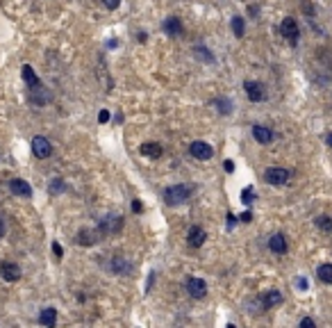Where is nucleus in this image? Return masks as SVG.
Segmentation results:
<instances>
[{
    "label": "nucleus",
    "mask_w": 332,
    "mask_h": 328,
    "mask_svg": "<svg viewBox=\"0 0 332 328\" xmlns=\"http://www.w3.org/2000/svg\"><path fill=\"white\" fill-rule=\"evenodd\" d=\"M264 180H266L268 185H287L289 171L282 169V167H271V169H266V173H264Z\"/></svg>",
    "instance_id": "39448f33"
},
{
    "label": "nucleus",
    "mask_w": 332,
    "mask_h": 328,
    "mask_svg": "<svg viewBox=\"0 0 332 328\" xmlns=\"http://www.w3.org/2000/svg\"><path fill=\"white\" fill-rule=\"evenodd\" d=\"M32 153H34V157H39V160H46V157L53 155V144L39 135V137L32 139Z\"/></svg>",
    "instance_id": "7ed1b4c3"
},
{
    "label": "nucleus",
    "mask_w": 332,
    "mask_h": 328,
    "mask_svg": "<svg viewBox=\"0 0 332 328\" xmlns=\"http://www.w3.org/2000/svg\"><path fill=\"white\" fill-rule=\"evenodd\" d=\"M162 28H164V32L168 36H180V35H182V23H180L178 16H168L164 21V25H162Z\"/></svg>",
    "instance_id": "4468645a"
},
{
    "label": "nucleus",
    "mask_w": 332,
    "mask_h": 328,
    "mask_svg": "<svg viewBox=\"0 0 332 328\" xmlns=\"http://www.w3.org/2000/svg\"><path fill=\"white\" fill-rule=\"evenodd\" d=\"M187 292L194 298H202L207 294V283L202 281V278H189L187 281Z\"/></svg>",
    "instance_id": "0eeeda50"
},
{
    "label": "nucleus",
    "mask_w": 332,
    "mask_h": 328,
    "mask_svg": "<svg viewBox=\"0 0 332 328\" xmlns=\"http://www.w3.org/2000/svg\"><path fill=\"white\" fill-rule=\"evenodd\" d=\"M5 235V223H2V219H0V237Z\"/></svg>",
    "instance_id": "473e14b6"
},
{
    "label": "nucleus",
    "mask_w": 332,
    "mask_h": 328,
    "mask_svg": "<svg viewBox=\"0 0 332 328\" xmlns=\"http://www.w3.org/2000/svg\"><path fill=\"white\" fill-rule=\"evenodd\" d=\"M66 189V185H64V180H60V178H55L53 182H50V191L53 194H60V191H64Z\"/></svg>",
    "instance_id": "393cba45"
},
{
    "label": "nucleus",
    "mask_w": 332,
    "mask_h": 328,
    "mask_svg": "<svg viewBox=\"0 0 332 328\" xmlns=\"http://www.w3.org/2000/svg\"><path fill=\"white\" fill-rule=\"evenodd\" d=\"M268 249L275 253V255H285L287 253V239L282 233H275L271 235V239H268Z\"/></svg>",
    "instance_id": "ddd939ff"
},
{
    "label": "nucleus",
    "mask_w": 332,
    "mask_h": 328,
    "mask_svg": "<svg viewBox=\"0 0 332 328\" xmlns=\"http://www.w3.org/2000/svg\"><path fill=\"white\" fill-rule=\"evenodd\" d=\"M241 201L246 205H250L253 203V201H255V194H253V187H246V189L241 191Z\"/></svg>",
    "instance_id": "b1692460"
},
{
    "label": "nucleus",
    "mask_w": 332,
    "mask_h": 328,
    "mask_svg": "<svg viewBox=\"0 0 332 328\" xmlns=\"http://www.w3.org/2000/svg\"><path fill=\"white\" fill-rule=\"evenodd\" d=\"M282 303V294L278 292V290H271V292L264 296V308H273V305Z\"/></svg>",
    "instance_id": "aec40b11"
},
{
    "label": "nucleus",
    "mask_w": 332,
    "mask_h": 328,
    "mask_svg": "<svg viewBox=\"0 0 332 328\" xmlns=\"http://www.w3.org/2000/svg\"><path fill=\"white\" fill-rule=\"evenodd\" d=\"M300 326H305V328H309V326H314V319H309V317H305L300 322Z\"/></svg>",
    "instance_id": "c756f323"
},
{
    "label": "nucleus",
    "mask_w": 332,
    "mask_h": 328,
    "mask_svg": "<svg viewBox=\"0 0 332 328\" xmlns=\"http://www.w3.org/2000/svg\"><path fill=\"white\" fill-rule=\"evenodd\" d=\"M189 196H191V187L187 185H173L164 191V201L168 205H182L189 201Z\"/></svg>",
    "instance_id": "f257e3e1"
},
{
    "label": "nucleus",
    "mask_w": 332,
    "mask_h": 328,
    "mask_svg": "<svg viewBox=\"0 0 332 328\" xmlns=\"http://www.w3.org/2000/svg\"><path fill=\"white\" fill-rule=\"evenodd\" d=\"M187 239H189V246H194V249H200V246L205 244V239H207V233H205L200 226H191Z\"/></svg>",
    "instance_id": "9b49d317"
},
{
    "label": "nucleus",
    "mask_w": 332,
    "mask_h": 328,
    "mask_svg": "<svg viewBox=\"0 0 332 328\" xmlns=\"http://www.w3.org/2000/svg\"><path fill=\"white\" fill-rule=\"evenodd\" d=\"M189 153L196 157V160H209V157L214 155V148L207 142H200V139H198V142L189 144Z\"/></svg>",
    "instance_id": "423d86ee"
},
{
    "label": "nucleus",
    "mask_w": 332,
    "mask_h": 328,
    "mask_svg": "<svg viewBox=\"0 0 332 328\" xmlns=\"http://www.w3.org/2000/svg\"><path fill=\"white\" fill-rule=\"evenodd\" d=\"M112 269L116 271V274H123V276H128L132 271V264L125 260L123 255H114L112 257Z\"/></svg>",
    "instance_id": "f3484780"
},
{
    "label": "nucleus",
    "mask_w": 332,
    "mask_h": 328,
    "mask_svg": "<svg viewBox=\"0 0 332 328\" xmlns=\"http://www.w3.org/2000/svg\"><path fill=\"white\" fill-rule=\"evenodd\" d=\"M316 276H319L323 283L332 285V264H321V267L316 269Z\"/></svg>",
    "instance_id": "412c9836"
},
{
    "label": "nucleus",
    "mask_w": 332,
    "mask_h": 328,
    "mask_svg": "<svg viewBox=\"0 0 332 328\" xmlns=\"http://www.w3.org/2000/svg\"><path fill=\"white\" fill-rule=\"evenodd\" d=\"M316 226H319L321 230L330 233V230H332V219H330V217H326V215H323V217H316Z\"/></svg>",
    "instance_id": "5701e85b"
},
{
    "label": "nucleus",
    "mask_w": 332,
    "mask_h": 328,
    "mask_svg": "<svg viewBox=\"0 0 332 328\" xmlns=\"http://www.w3.org/2000/svg\"><path fill=\"white\" fill-rule=\"evenodd\" d=\"M141 203H139V201H136V198H134V201H132V212H141Z\"/></svg>",
    "instance_id": "7c9ffc66"
},
{
    "label": "nucleus",
    "mask_w": 332,
    "mask_h": 328,
    "mask_svg": "<svg viewBox=\"0 0 332 328\" xmlns=\"http://www.w3.org/2000/svg\"><path fill=\"white\" fill-rule=\"evenodd\" d=\"M0 276H2L7 283H16L18 278H21V269L14 262H0Z\"/></svg>",
    "instance_id": "9d476101"
},
{
    "label": "nucleus",
    "mask_w": 332,
    "mask_h": 328,
    "mask_svg": "<svg viewBox=\"0 0 332 328\" xmlns=\"http://www.w3.org/2000/svg\"><path fill=\"white\" fill-rule=\"evenodd\" d=\"M102 5H105L107 9H116V7L121 5V0H102Z\"/></svg>",
    "instance_id": "a878e982"
},
{
    "label": "nucleus",
    "mask_w": 332,
    "mask_h": 328,
    "mask_svg": "<svg viewBox=\"0 0 332 328\" xmlns=\"http://www.w3.org/2000/svg\"><path fill=\"white\" fill-rule=\"evenodd\" d=\"M9 189H12V194H16V196H23V198H30V196H32L30 182H25L23 178L9 180Z\"/></svg>",
    "instance_id": "1a4fd4ad"
},
{
    "label": "nucleus",
    "mask_w": 332,
    "mask_h": 328,
    "mask_svg": "<svg viewBox=\"0 0 332 328\" xmlns=\"http://www.w3.org/2000/svg\"><path fill=\"white\" fill-rule=\"evenodd\" d=\"M243 91L248 94V98L253 103H262L264 98H266V89H264V84L255 82V80H246V82H243Z\"/></svg>",
    "instance_id": "20e7f679"
},
{
    "label": "nucleus",
    "mask_w": 332,
    "mask_h": 328,
    "mask_svg": "<svg viewBox=\"0 0 332 328\" xmlns=\"http://www.w3.org/2000/svg\"><path fill=\"white\" fill-rule=\"evenodd\" d=\"M328 144H330V146H332V135H328Z\"/></svg>",
    "instance_id": "72a5a7b5"
},
{
    "label": "nucleus",
    "mask_w": 332,
    "mask_h": 328,
    "mask_svg": "<svg viewBox=\"0 0 332 328\" xmlns=\"http://www.w3.org/2000/svg\"><path fill=\"white\" fill-rule=\"evenodd\" d=\"M232 32H234V36H239V39L243 36V32H246V23H243L241 16H234V18H232Z\"/></svg>",
    "instance_id": "4be33fe9"
},
{
    "label": "nucleus",
    "mask_w": 332,
    "mask_h": 328,
    "mask_svg": "<svg viewBox=\"0 0 332 328\" xmlns=\"http://www.w3.org/2000/svg\"><path fill=\"white\" fill-rule=\"evenodd\" d=\"M162 153H164V148H162L157 142H146V144H141V155L150 157V160H160Z\"/></svg>",
    "instance_id": "2eb2a0df"
},
{
    "label": "nucleus",
    "mask_w": 332,
    "mask_h": 328,
    "mask_svg": "<svg viewBox=\"0 0 332 328\" xmlns=\"http://www.w3.org/2000/svg\"><path fill=\"white\" fill-rule=\"evenodd\" d=\"M98 119H100V123H107V121H109V112H107V109H100Z\"/></svg>",
    "instance_id": "cd10ccee"
},
{
    "label": "nucleus",
    "mask_w": 332,
    "mask_h": 328,
    "mask_svg": "<svg viewBox=\"0 0 332 328\" xmlns=\"http://www.w3.org/2000/svg\"><path fill=\"white\" fill-rule=\"evenodd\" d=\"M57 322V310L55 308H43L41 315H39V324L41 326H55Z\"/></svg>",
    "instance_id": "a211bd4d"
},
{
    "label": "nucleus",
    "mask_w": 332,
    "mask_h": 328,
    "mask_svg": "<svg viewBox=\"0 0 332 328\" xmlns=\"http://www.w3.org/2000/svg\"><path fill=\"white\" fill-rule=\"evenodd\" d=\"M100 239V233H98V228L96 230H91V228H82L80 233H77V237H75V242L80 246H94L96 242Z\"/></svg>",
    "instance_id": "6e6552de"
},
{
    "label": "nucleus",
    "mask_w": 332,
    "mask_h": 328,
    "mask_svg": "<svg viewBox=\"0 0 332 328\" xmlns=\"http://www.w3.org/2000/svg\"><path fill=\"white\" fill-rule=\"evenodd\" d=\"M23 80L28 82V87H30V89H32V87H36V84H41V80L36 78L34 69H32L30 64H25V66H23Z\"/></svg>",
    "instance_id": "6ab92c4d"
},
{
    "label": "nucleus",
    "mask_w": 332,
    "mask_h": 328,
    "mask_svg": "<svg viewBox=\"0 0 332 328\" xmlns=\"http://www.w3.org/2000/svg\"><path fill=\"white\" fill-rule=\"evenodd\" d=\"M241 221H243V223H248V221H253V215H250V212H243V215H241Z\"/></svg>",
    "instance_id": "2f4dec72"
},
{
    "label": "nucleus",
    "mask_w": 332,
    "mask_h": 328,
    "mask_svg": "<svg viewBox=\"0 0 332 328\" xmlns=\"http://www.w3.org/2000/svg\"><path fill=\"white\" fill-rule=\"evenodd\" d=\"M53 253H55L57 257H62V255H64V249H62V244H60V242H53Z\"/></svg>",
    "instance_id": "bb28decb"
},
{
    "label": "nucleus",
    "mask_w": 332,
    "mask_h": 328,
    "mask_svg": "<svg viewBox=\"0 0 332 328\" xmlns=\"http://www.w3.org/2000/svg\"><path fill=\"white\" fill-rule=\"evenodd\" d=\"M253 137L257 144H271L273 142V132L266 125H253Z\"/></svg>",
    "instance_id": "dca6fc26"
},
{
    "label": "nucleus",
    "mask_w": 332,
    "mask_h": 328,
    "mask_svg": "<svg viewBox=\"0 0 332 328\" xmlns=\"http://www.w3.org/2000/svg\"><path fill=\"white\" fill-rule=\"evenodd\" d=\"M223 167H226L228 173H232V171H234V162H232V160H226V162H223Z\"/></svg>",
    "instance_id": "c85d7f7f"
},
{
    "label": "nucleus",
    "mask_w": 332,
    "mask_h": 328,
    "mask_svg": "<svg viewBox=\"0 0 332 328\" xmlns=\"http://www.w3.org/2000/svg\"><path fill=\"white\" fill-rule=\"evenodd\" d=\"M280 32L287 36V39H291V41H296L298 39V23H296V18H291L287 16L282 23H280Z\"/></svg>",
    "instance_id": "f8f14e48"
},
{
    "label": "nucleus",
    "mask_w": 332,
    "mask_h": 328,
    "mask_svg": "<svg viewBox=\"0 0 332 328\" xmlns=\"http://www.w3.org/2000/svg\"><path fill=\"white\" fill-rule=\"evenodd\" d=\"M123 226V217L121 215H107L105 219L100 221V226H98V233L100 235H114L116 230H121Z\"/></svg>",
    "instance_id": "f03ea898"
}]
</instances>
